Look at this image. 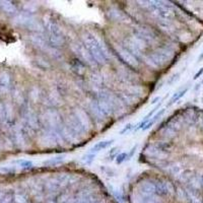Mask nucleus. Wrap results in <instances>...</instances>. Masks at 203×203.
Masks as SVG:
<instances>
[{"label":"nucleus","mask_w":203,"mask_h":203,"mask_svg":"<svg viewBox=\"0 0 203 203\" xmlns=\"http://www.w3.org/2000/svg\"><path fill=\"white\" fill-rule=\"evenodd\" d=\"M136 148H137V145H135V146H133V147H132L131 151H130L129 154H128V158H127V160H128V159H131L132 156H133V155L135 154V151H136Z\"/></svg>","instance_id":"0eeeda50"},{"label":"nucleus","mask_w":203,"mask_h":203,"mask_svg":"<svg viewBox=\"0 0 203 203\" xmlns=\"http://www.w3.org/2000/svg\"><path fill=\"white\" fill-rule=\"evenodd\" d=\"M202 59H203V53H202L200 56H199V61H201Z\"/></svg>","instance_id":"9b49d317"},{"label":"nucleus","mask_w":203,"mask_h":203,"mask_svg":"<svg viewBox=\"0 0 203 203\" xmlns=\"http://www.w3.org/2000/svg\"><path fill=\"white\" fill-rule=\"evenodd\" d=\"M159 99H160V97H155V98L151 101V105L156 104V103H158V101H159Z\"/></svg>","instance_id":"9d476101"},{"label":"nucleus","mask_w":203,"mask_h":203,"mask_svg":"<svg viewBox=\"0 0 203 203\" xmlns=\"http://www.w3.org/2000/svg\"><path fill=\"white\" fill-rule=\"evenodd\" d=\"M132 127H133L132 124H127V125H126L125 127L120 131V134H121V135H123V134H125L127 131H129L130 129H132Z\"/></svg>","instance_id":"423d86ee"},{"label":"nucleus","mask_w":203,"mask_h":203,"mask_svg":"<svg viewBox=\"0 0 203 203\" xmlns=\"http://www.w3.org/2000/svg\"><path fill=\"white\" fill-rule=\"evenodd\" d=\"M127 158H128L127 152H121V154H119L116 156V164H121L122 163L124 162V160L127 159Z\"/></svg>","instance_id":"7ed1b4c3"},{"label":"nucleus","mask_w":203,"mask_h":203,"mask_svg":"<svg viewBox=\"0 0 203 203\" xmlns=\"http://www.w3.org/2000/svg\"><path fill=\"white\" fill-rule=\"evenodd\" d=\"M117 149H118V147H113V148L110 150L109 154H110V155H111V158H116V156L118 155L116 154V150H117Z\"/></svg>","instance_id":"6e6552de"},{"label":"nucleus","mask_w":203,"mask_h":203,"mask_svg":"<svg viewBox=\"0 0 203 203\" xmlns=\"http://www.w3.org/2000/svg\"><path fill=\"white\" fill-rule=\"evenodd\" d=\"M186 91H187V89H186V90H182L181 93H179L178 95H175L174 97H173V99H172L171 101H170V104H168V106H171L172 104H174V103H176V102H177L178 99H181V98L183 97V95H185V93H186Z\"/></svg>","instance_id":"20e7f679"},{"label":"nucleus","mask_w":203,"mask_h":203,"mask_svg":"<svg viewBox=\"0 0 203 203\" xmlns=\"http://www.w3.org/2000/svg\"><path fill=\"white\" fill-rule=\"evenodd\" d=\"M202 73H203V68H201V69L199 70V71L197 72L196 74H195V76H194V79H197V78H198L199 76H200V75H201Z\"/></svg>","instance_id":"1a4fd4ad"},{"label":"nucleus","mask_w":203,"mask_h":203,"mask_svg":"<svg viewBox=\"0 0 203 203\" xmlns=\"http://www.w3.org/2000/svg\"><path fill=\"white\" fill-rule=\"evenodd\" d=\"M113 142H114V139L99 141V142L95 143L94 146L90 148V154H94V152H98L99 150H103V149L108 148V147H110L111 145L113 144Z\"/></svg>","instance_id":"f257e3e1"},{"label":"nucleus","mask_w":203,"mask_h":203,"mask_svg":"<svg viewBox=\"0 0 203 203\" xmlns=\"http://www.w3.org/2000/svg\"><path fill=\"white\" fill-rule=\"evenodd\" d=\"M164 112H166V109H160L159 112H158V113H156V115H155V116H154V118H152V120H149L148 123H147V124L145 125L144 127L142 128L143 131H145V130H148L149 128H151L152 126H154V124L156 122V120H158L160 116H162V115H163Z\"/></svg>","instance_id":"f03ea898"},{"label":"nucleus","mask_w":203,"mask_h":203,"mask_svg":"<svg viewBox=\"0 0 203 203\" xmlns=\"http://www.w3.org/2000/svg\"><path fill=\"white\" fill-rule=\"evenodd\" d=\"M160 105H162V103H159V104L158 106H156L155 109H152V111H150V112H149V113L146 115V116L144 117V119H143V120H145V121H149V118H150L151 116H154L155 113H156V111H158V110L159 109V106H160Z\"/></svg>","instance_id":"39448f33"}]
</instances>
